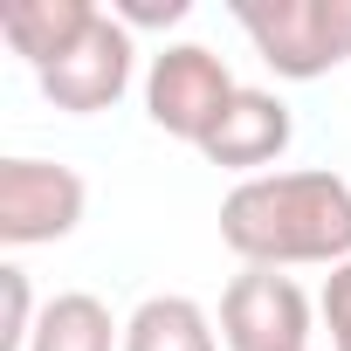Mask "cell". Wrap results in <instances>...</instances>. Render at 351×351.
I'll use <instances>...</instances> for the list:
<instances>
[{
    "instance_id": "ba28073f",
    "label": "cell",
    "mask_w": 351,
    "mask_h": 351,
    "mask_svg": "<svg viewBox=\"0 0 351 351\" xmlns=\"http://www.w3.org/2000/svg\"><path fill=\"white\" fill-rule=\"evenodd\" d=\"M97 14H104L97 0H8V8H0V35H8V49L42 76L49 62H62L90 35Z\"/></svg>"
},
{
    "instance_id": "52a82bcc",
    "label": "cell",
    "mask_w": 351,
    "mask_h": 351,
    "mask_svg": "<svg viewBox=\"0 0 351 351\" xmlns=\"http://www.w3.org/2000/svg\"><path fill=\"white\" fill-rule=\"evenodd\" d=\"M296 124H289V104L269 97V90H234V104L221 110V124L200 138V152L228 172H248V180H262V165H276L289 152Z\"/></svg>"
},
{
    "instance_id": "5bb4252c",
    "label": "cell",
    "mask_w": 351,
    "mask_h": 351,
    "mask_svg": "<svg viewBox=\"0 0 351 351\" xmlns=\"http://www.w3.org/2000/svg\"><path fill=\"white\" fill-rule=\"evenodd\" d=\"M344 351H351V344H344Z\"/></svg>"
},
{
    "instance_id": "5b68a950",
    "label": "cell",
    "mask_w": 351,
    "mask_h": 351,
    "mask_svg": "<svg viewBox=\"0 0 351 351\" xmlns=\"http://www.w3.org/2000/svg\"><path fill=\"white\" fill-rule=\"evenodd\" d=\"M131 62H138L131 28L104 8V14L90 21V35H83L62 62H49L35 83H42V97H49L56 110H69V117H97V110H110V104L131 90Z\"/></svg>"
},
{
    "instance_id": "7c38bea8",
    "label": "cell",
    "mask_w": 351,
    "mask_h": 351,
    "mask_svg": "<svg viewBox=\"0 0 351 351\" xmlns=\"http://www.w3.org/2000/svg\"><path fill=\"white\" fill-rule=\"evenodd\" d=\"M324 324H330V344L344 351L351 344V262H337L324 276Z\"/></svg>"
},
{
    "instance_id": "7a4b0ae2",
    "label": "cell",
    "mask_w": 351,
    "mask_h": 351,
    "mask_svg": "<svg viewBox=\"0 0 351 351\" xmlns=\"http://www.w3.org/2000/svg\"><path fill=\"white\" fill-rule=\"evenodd\" d=\"M234 21L289 83H317L351 62V0H248L234 8Z\"/></svg>"
},
{
    "instance_id": "30bf717a",
    "label": "cell",
    "mask_w": 351,
    "mask_h": 351,
    "mask_svg": "<svg viewBox=\"0 0 351 351\" xmlns=\"http://www.w3.org/2000/svg\"><path fill=\"white\" fill-rule=\"evenodd\" d=\"M28 351H124V330L110 324V310L90 289H62V296L42 303V324H35Z\"/></svg>"
},
{
    "instance_id": "9c48e42d",
    "label": "cell",
    "mask_w": 351,
    "mask_h": 351,
    "mask_svg": "<svg viewBox=\"0 0 351 351\" xmlns=\"http://www.w3.org/2000/svg\"><path fill=\"white\" fill-rule=\"evenodd\" d=\"M124 351H221V337L193 296H145L124 324Z\"/></svg>"
},
{
    "instance_id": "8992f818",
    "label": "cell",
    "mask_w": 351,
    "mask_h": 351,
    "mask_svg": "<svg viewBox=\"0 0 351 351\" xmlns=\"http://www.w3.org/2000/svg\"><path fill=\"white\" fill-rule=\"evenodd\" d=\"M228 351H310V296L276 269H241L221 296Z\"/></svg>"
},
{
    "instance_id": "8fae6325",
    "label": "cell",
    "mask_w": 351,
    "mask_h": 351,
    "mask_svg": "<svg viewBox=\"0 0 351 351\" xmlns=\"http://www.w3.org/2000/svg\"><path fill=\"white\" fill-rule=\"evenodd\" d=\"M42 310H35V289H28V269H0V351H28Z\"/></svg>"
},
{
    "instance_id": "3957f363",
    "label": "cell",
    "mask_w": 351,
    "mask_h": 351,
    "mask_svg": "<svg viewBox=\"0 0 351 351\" xmlns=\"http://www.w3.org/2000/svg\"><path fill=\"white\" fill-rule=\"evenodd\" d=\"M234 76H228V62L214 56V49H200V42H172L165 56H152V76H145V110H152V124L165 131V138H186V145H200L214 124H221V110L234 104Z\"/></svg>"
},
{
    "instance_id": "6da1fadb",
    "label": "cell",
    "mask_w": 351,
    "mask_h": 351,
    "mask_svg": "<svg viewBox=\"0 0 351 351\" xmlns=\"http://www.w3.org/2000/svg\"><path fill=\"white\" fill-rule=\"evenodd\" d=\"M221 241L248 269L351 262V180L337 172H262L221 200Z\"/></svg>"
},
{
    "instance_id": "4fadbf2b",
    "label": "cell",
    "mask_w": 351,
    "mask_h": 351,
    "mask_svg": "<svg viewBox=\"0 0 351 351\" xmlns=\"http://www.w3.org/2000/svg\"><path fill=\"white\" fill-rule=\"evenodd\" d=\"M186 14H193V0H117V21L124 28H172Z\"/></svg>"
},
{
    "instance_id": "277c9868",
    "label": "cell",
    "mask_w": 351,
    "mask_h": 351,
    "mask_svg": "<svg viewBox=\"0 0 351 351\" xmlns=\"http://www.w3.org/2000/svg\"><path fill=\"white\" fill-rule=\"evenodd\" d=\"M83 172L62 158H0V241L8 248H42L76 234L83 221Z\"/></svg>"
}]
</instances>
